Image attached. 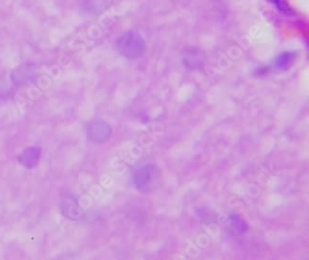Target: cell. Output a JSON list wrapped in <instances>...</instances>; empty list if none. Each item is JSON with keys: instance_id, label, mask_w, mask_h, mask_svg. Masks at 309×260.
I'll use <instances>...</instances> for the list:
<instances>
[{"instance_id": "obj_5", "label": "cell", "mask_w": 309, "mask_h": 260, "mask_svg": "<svg viewBox=\"0 0 309 260\" xmlns=\"http://www.w3.org/2000/svg\"><path fill=\"white\" fill-rule=\"evenodd\" d=\"M60 210L61 214L69 220H81L84 216V211L80 207V205H78L77 201L69 197L61 201Z\"/></svg>"}, {"instance_id": "obj_6", "label": "cell", "mask_w": 309, "mask_h": 260, "mask_svg": "<svg viewBox=\"0 0 309 260\" xmlns=\"http://www.w3.org/2000/svg\"><path fill=\"white\" fill-rule=\"evenodd\" d=\"M41 148L39 146H29L20 153L18 160L20 165L26 167V169L35 168L40 160Z\"/></svg>"}, {"instance_id": "obj_11", "label": "cell", "mask_w": 309, "mask_h": 260, "mask_svg": "<svg viewBox=\"0 0 309 260\" xmlns=\"http://www.w3.org/2000/svg\"><path fill=\"white\" fill-rule=\"evenodd\" d=\"M12 93V88L10 85H6L3 83H0V98H7L9 97Z\"/></svg>"}, {"instance_id": "obj_2", "label": "cell", "mask_w": 309, "mask_h": 260, "mask_svg": "<svg viewBox=\"0 0 309 260\" xmlns=\"http://www.w3.org/2000/svg\"><path fill=\"white\" fill-rule=\"evenodd\" d=\"M160 170L154 164L140 166L133 171L132 183L137 190L149 192L157 184Z\"/></svg>"}, {"instance_id": "obj_9", "label": "cell", "mask_w": 309, "mask_h": 260, "mask_svg": "<svg viewBox=\"0 0 309 260\" xmlns=\"http://www.w3.org/2000/svg\"><path fill=\"white\" fill-rule=\"evenodd\" d=\"M228 223L234 235H242L247 230L246 223L237 214H230L228 216Z\"/></svg>"}, {"instance_id": "obj_7", "label": "cell", "mask_w": 309, "mask_h": 260, "mask_svg": "<svg viewBox=\"0 0 309 260\" xmlns=\"http://www.w3.org/2000/svg\"><path fill=\"white\" fill-rule=\"evenodd\" d=\"M297 54L293 51H284L279 53V55L276 56L273 61H272V67L275 70H286L289 69L291 66L294 64Z\"/></svg>"}, {"instance_id": "obj_1", "label": "cell", "mask_w": 309, "mask_h": 260, "mask_svg": "<svg viewBox=\"0 0 309 260\" xmlns=\"http://www.w3.org/2000/svg\"><path fill=\"white\" fill-rule=\"evenodd\" d=\"M118 52L127 60H137L146 51L147 45L141 35L135 31H127L116 40Z\"/></svg>"}, {"instance_id": "obj_10", "label": "cell", "mask_w": 309, "mask_h": 260, "mask_svg": "<svg viewBox=\"0 0 309 260\" xmlns=\"http://www.w3.org/2000/svg\"><path fill=\"white\" fill-rule=\"evenodd\" d=\"M267 1L273 4L275 8L284 15L294 16L295 14L294 10L290 7L289 4L286 2V0H267Z\"/></svg>"}, {"instance_id": "obj_4", "label": "cell", "mask_w": 309, "mask_h": 260, "mask_svg": "<svg viewBox=\"0 0 309 260\" xmlns=\"http://www.w3.org/2000/svg\"><path fill=\"white\" fill-rule=\"evenodd\" d=\"M38 74L36 66L33 63H23L18 66L11 73V80L17 85H25L34 81Z\"/></svg>"}, {"instance_id": "obj_8", "label": "cell", "mask_w": 309, "mask_h": 260, "mask_svg": "<svg viewBox=\"0 0 309 260\" xmlns=\"http://www.w3.org/2000/svg\"><path fill=\"white\" fill-rule=\"evenodd\" d=\"M203 55L199 51L192 48L183 53L182 61L186 68L189 70H196L203 64Z\"/></svg>"}, {"instance_id": "obj_3", "label": "cell", "mask_w": 309, "mask_h": 260, "mask_svg": "<svg viewBox=\"0 0 309 260\" xmlns=\"http://www.w3.org/2000/svg\"><path fill=\"white\" fill-rule=\"evenodd\" d=\"M87 139L97 144L102 145L109 141L112 134V129L109 123L102 120H93L86 125Z\"/></svg>"}]
</instances>
